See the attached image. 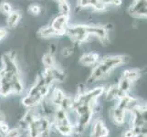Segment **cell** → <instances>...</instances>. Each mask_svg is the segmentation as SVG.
Here are the masks:
<instances>
[{"mask_svg":"<svg viewBox=\"0 0 147 137\" xmlns=\"http://www.w3.org/2000/svg\"><path fill=\"white\" fill-rule=\"evenodd\" d=\"M127 58L128 57L123 55H114L106 56L103 59H100L98 63L94 66L92 72L88 79V82L92 84L105 78L111 72V70L127 62Z\"/></svg>","mask_w":147,"mask_h":137,"instance_id":"cell-1","label":"cell"},{"mask_svg":"<svg viewBox=\"0 0 147 137\" xmlns=\"http://www.w3.org/2000/svg\"><path fill=\"white\" fill-rule=\"evenodd\" d=\"M66 35L76 44H83L90 37L87 32L85 24L69 25L66 31Z\"/></svg>","mask_w":147,"mask_h":137,"instance_id":"cell-2","label":"cell"},{"mask_svg":"<svg viewBox=\"0 0 147 137\" xmlns=\"http://www.w3.org/2000/svg\"><path fill=\"white\" fill-rule=\"evenodd\" d=\"M69 26V16L59 15L56 17L50 24L54 31L57 34V37H63L66 35L67 28Z\"/></svg>","mask_w":147,"mask_h":137,"instance_id":"cell-3","label":"cell"},{"mask_svg":"<svg viewBox=\"0 0 147 137\" xmlns=\"http://www.w3.org/2000/svg\"><path fill=\"white\" fill-rule=\"evenodd\" d=\"M2 64L3 70H5L7 73L12 75H19L20 70L16 62V59L11 55V53H5L2 56Z\"/></svg>","mask_w":147,"mask_h":137,"instance_id":"cell-4","label":"cell"},{"mask_svg":"<svg viewBox=\"0 0 147 137\" xmlns=\"http://www.w3.org/2000/svg\"><path fill=\"white\" fill-rule=\"evenodd\" d=\"M129 13L135 18H146V0H133Z\"/></svg>","mask_w":147,"mask_h":137,"instance_id":"cell-5","label":"cell"},{"mask_svg":"<svg viewBox=\"0 0 147 137\" xmlns=\"http://www.w3.org/2000/svg\"><path fill=\"white\" fill-rule=\"evenodd\" d=\"M110 134L109 129L106 127L101 120H97L94 121L92 128L90 137H108Z\"/></svg>","mask_w":147,"mask_h":137,"instance_id":"cell-6","label":"cell"},{"mask_svg":"<svg viewBox=\"0 0 147 137\" xmlns=\"http://www.w3.org/2000/svg\"><path fill=\"white\" fill-rule=\"evenodd\" d=\"M100 60V55L95 51L86 52L82 55L80 58V62L86 67H92L95 66Z\"/></svg>","mask_w":147,"mask_h":137,"instance_id":"cell-7","label":"cell"},{"mask_svg":"<svg viewBox=\"0 0 147 137\" xmlns=\"http://www.w3.org/2000/svg\"><path fill=\"white\" fill-rule=\"evenodd\" d=\"M127 111L119 108L115 105V107L111 111V118L116 125H123L125 123Z\"/></svg>","mask_w":147,"mask_h":137,"instance_id":"cell-8","label":"cell"},{"mask_svg":"<svg viewBox=\"0 0 147 137\" xmlns=\"http://www.w3.org/2000/svg\"><path fill=\"white\" fill-rule=\"evenodd\" d=\"M21 19V12L19 10H13L9 15L7 16V27L10 29L16 28Z\"/></svg>","mask_w":147,"mask_h":137,"instance_id":"cell-9","label":"cell"},{"mask_svg":"<svg viewBox=\"0 0 147 137\" xmlns=\"http://www.w3.org/2000/svg\"><path fill=\"white\" fill-rule=\"evenodd\" d=\"M65 96H66L65 92L60 88H54L53 90L50 92L49 101L55 106L56 108H58Z\"/></svg>","mask_w":147,"mask_h":137,"instance_id":"cell-10","label":"cell"},{"mask_svg":"<svg viewBox=\"0 0 147 137\" xmlns=\"http://www.w3.org/2000/svg\"><path fill=\"white\" fill-rule=\"evenodd\" d=\"M140 70L137 69H131V70H126L123 72V75H121V78H124L126 80H130L131 82L134 83L136 80H138V79L140 78Z\"/></svg>","mask_w":147,"mask_h":137,"instance_id":"cell-11","label":"cell"},{"mask_svg":"<svg viewBox=\"0 0 147 137\" xmlns=\"http://www.w3.org/2000/svg\"><path fill=\"white\" fill-rule=\"evenodd\" d=\"M38 36L42 38H50L52 37H57V34L50 27V25H47V26H43L38 29Z\"/></svg>","mask_w":147,"mask_h":137,"instance_id":"cell-12","label":"cell"},{"mask_svg":"<svg viewBox=\"0 0 147 137\" xmlns=\"http://www.w3.org/2000/svg\"><path fill=\"white\" fill-rule=\"evenodd\" d=\"M42 63L44 65V67L47 69L53 68L54 66H56V60L53 54L50 51L45 53L42 57Z\"/></svg>","mask_w":147,"mask_h":137,"instance_id":"cell-13","label":"cell"},{"mask_svg":"<svg viewBox=\"0 0 147 137\" xmlns=\"http://www.w3.org/2000/svg\"><path fill=\"white\" fill-rule=\"evenodd\" d=\"M59 15L69 16L70 12H71V7H70V5L68 3V1L59 4Z\"/></svg>","mask_w":147,"mask_h":137,"instance_id":"cell-14","label":"cell"},{"mask_svg":"<svg viewBox=\"0 0 147 137\" xmlns=\"http://www.w3.org/2000/svg\"><path fill=\"white\" fill-rule=\"evenodd\" d=\"M12 11H13V7H12V5L10 3L6 2V1L0 3V12H1L2 15L7 17V15H9Z\"/></svg>","mask_w":147,"mask_h":137,"instance_id":"cell-15","label":"cell"},{"mask_svg":"<svg viewBox=\"0 0 147 137\" xmlns=\"http://www.w3.org/2000/svg\"><path fill=\"white\" fill-rule=\"evenodd\" d=\"M24 131L21 128L16 127L13 129H9V131L3 137H21Z\"/></svg>","mask_w":147,"mask_h":137,"instance_id":"cell-16","label":"cell"},{"mask_svg":"<svg viewBox=\"0 0 147 137\" xmlns=\"http://www.w3.org/2000/svg\"><path fill=\"white\" fill-rule=\"evenodd\" d=\"M28 11L33 16H38V15L41 14V7L38 4H32L28 7Z\"/></svg>","mask_w":147,"mask_h":137,"instance_id":"cell-17","label":"cell"},{"mask_svg":"<svg viewBox=\"0 0 147 137\" xmlns=\"http://www.w3.org/2000/svg\"><path fill=\"white\" fill-rule=\"evenodd\" d=\"M72 49H69V48H64L62 49V51H61V54L62 56H64V57H69V56H70L72 54Z\"/></svg>","mask_w":147,"mask_h":137,"instance_id":"cell-18","label":"cell"},{"mask_svg":"<svg viewBox=\"0 0 147 137\" xmlns=\"http://www.w3.org/2000/svg\"><path fill=\"white\" fill-rule=\"evenodd\" d=\"M135 133L134 132V130L133 129H129V130H127V131H125L124 133H123V137H135Z\"/></svg>","mask_w":147,"mask_h":137,"instance_id":"cell-19","label":"cell"},{"mask_svg":"<svg viewBox=\"0 0 147 137\" xmlns=\"http://www.w3.org/2000/svg\"><path fill=\"white\" fill-rule=\"evenodd\" d=\"M7 29H5V28H0V41H1V40H3L5 38H6V37H7Z\"/></svg>","mask_w":147,"mask_h":137,"instance_id":"cell-20","label":"cell"},{"mask_svg":"<svg viewBox=\"0 0 147 137\" xmlns=\"http://www.w3.org/2000/svg\"><path fill=\"white\" fill-rule=\"evenodd\" d=\"M56 2L58 4H60V3H64V2H67V0H55Z\"/></svg>","mask_w":147,"mask_h":137,"instance_id":"cell-21","label":"cell"},{"mask_svg":"<svg viewBox=\"0 0 147 137\" xmlns=\"http://www.w3.org/2000/svg\"><path fill=\"white\" fill-rule=\"evenodd\" d=\"M2 117H3V116H2V114H1V113H0V120H2V119H3Z\"/></svg>","mask_w":147,"mask_h":137,"instance_id":"cell-22","label":"cell"}]
</instances>
